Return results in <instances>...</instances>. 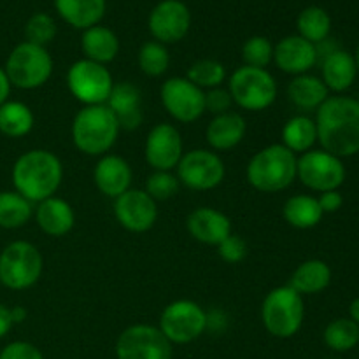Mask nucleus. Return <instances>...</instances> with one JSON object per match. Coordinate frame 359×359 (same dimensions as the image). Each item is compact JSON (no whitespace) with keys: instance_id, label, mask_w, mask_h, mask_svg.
Instances as JSON below:
<instances>
[{"instance_id":"46","label":"nucleus","mask_w":359,"mask_h":359,"mask_svg":"<svg viewBox=\"0 0 359 359\" xmlns=\"http://www.w3.org/2000/svg\"><path fill=\"white\" fill-rule=\"evenodd\" d=\"M28 312L25 307H20V305H16V307L11 309V319H13L14 325H20V323H23L25 319H27Z\"/></svg>"},{"instance_id":"30","label":"nucleus","mask_w":359,"mask_h":359,"mask_svg":"<svg viewBox=\"0 0 359 359\" xmlns=\"http://www.w3.org/2000/svg\"><path fill=\"white\" fill-rule=\"evenodd\" d=\"M34 112L23 102L7 100L0 105V133L9 139L28 135L34 128Z\"/></svg>"},{"instance_id":"12","label":"nucleus","mask_w":359,"mask_h":359,"mask_svg":"<svg viewBox=\"0 0 359 359\" xmlns=\"http://www.w3.org/2000/svg\"><path fill=\"white\" fill-rule=\"evenodd\" d=\"M118 359H172V344L158 326L133 325L116 340Z\"/></svg>"},{"instance_id":"17","label":"nucleus","mask_w":359,"mask_h":359,"mask_svg":"<svg viewBox=\"0 0 359 359\" xmlns=\"http://www.w3.org/2000/svg\"><path fill=\"white\" fill-rule=\"evenodd\" d=\"M182 137L174 125L158 123L147 133L144 156L154 170L170 172L179 165L182 158Z\"/></svg>"},{"instance_id":"27","label":"nucleus","mask_w":359,"mask_h":359,"mask_svg":"<svg viewBox=\"0 0 359 359\" xmlns=\"http://www.w3.org/2000/svg\"><path fill=\"white\" fill-rule=\"evenodd\" d=\"M330 97V90L325 86L321 77L302 74L297 76L287 86V98L300 111H318Z\"/></svg>"},{"instance_id":"21","label":"nucleus","mask_w":359,"mask_h":359,"mask_svg":"<svg viewBox=\"0 0 359 359\" xmlns=\"http://www.w3.org/2000/svg\"><path fill=\"white\" fill-rule=\"evenodd\" d=\"M105 105L116 116L119 128L135 130L142 123V97L132 83L114 84Z\"/></svg>"},{"instance_id":"8","label":"nucleus","mask_w":359,"mask_h":359,"mask_svg":"<svg viewBox=\"0 0 359 359\" xmlns=\"http://www.w3.org/2000/svg\"><path fill=\"white\" fill-rule=\"evenodd\" d=\"M228 91L238 107L258 112L276 102L277 83L266 69L242 65L228 79Z\"/></svg>"},{"instance_id":"4","label":"nucleus","mask_w":359,"mask_h":359,"mask_svg":"<svg viewBox=\"0 0 359 359\" xmlns=\"http://www.w3.org/2000/svg\"><path fill=\"white\" fill-rule=\"evenodd\" d=\"M297 154L283 144L259 149L248 165V181L262 193H279L297 179Z\"/></svg>"},{"instance_id":"48","label":"nucleus","mask_w":359,"mask_h":359,"mask_svg":"<svg viewBox=\"0 0 359 359\" xmlns=\"http://www.w3.org/2000/svg\"><path fill=\"white\" fill-rule=\"evenodd\" d=\"M354 60H356V65H358V72H359V44H358V49H356V55H354Z\"/></svg>"},{"instance_id":"26","label":"nucleus","mask_w":359,"mask_h":359,"mask_svg":"<svg viewBox=\"0 0 359 359\" xmlns=\"http://www.w3.org/2000/svg\"><path fill=\"white\" fill-rule=\"evenodd\" d=\"M81 48H83L86 60L107 65V63H111L118 56L119 39L111 28L95 25V27L88 28V30H83Z\"/></svg>"},{"instance_id":"2","label":"nucleus","mask_w":359,"mask_h":359,"mask_svg":"<svg viewBox=\"0 0 359 359\" xmlns=\"http://www.w3.org/2000/svg\"><path fill=\"white\" fill-rule=\"evenodd\" d=\"M14 191L32 203L55 196L63 179V165L48 149H30L21 154L13 167Z\"/></svg>"},{"instance_id":"20","label":"nucleus","mask_w":359,"mask_h":359,"mask_svg":"<svg viewBox=\"0 0 359 359\" xmlns=\"http://www.w3.org/2000/svg\"><path fill=\"white\" fill-rule=\"evenodd\" d=\"M132 167L125 158L118 154H104L95 165L93 181L102 195L109 198H118L128 191L132 184Z\"/></svg>"},{"instance_id":"11","label":"nucleus","mask_w":359,"mask_h":359,"mask_svg":"<svg viewBox=\"0 0 359 359\" xmlns=\"http://www.w3.org/2000/svg\"><path fill=\"white\" fill-rule=\"evenodd\" d=\"M297 177L312 191H333L346 181V167L325 149H311L297 160Z\"/></svg>"},{"instance_id":"39","label":"nucleus","mask_w":359,"mask_h":359,"mask_svg":"<svg viewBox=\"0 0 359 359\" xmlns=\"http://www.w3.org/2000/svg\"><path fill=\"white\" fill-rule=\"evenodd\" d=\"M179 179L172 172L165 170H154L153 174L147 177L146 189L144 191L154 200V202H163V200H170L172 196L177 195L179 191Z\"/></svg>"},{"instance_id":"24","label":"nucleus","mask_w":359,"mask_h":359,"mask_svg":"<svg viewBox=\"0 0 359 359\" xmlns=\"http://www.w3.org/2000/svg\"><path fill=\"white\" fill-rule=\"evenodd\" d=\"M56 13L65 23L77 30L100 25L107 9V0H55Z\"/></svg>"},{"instance_id":"25","label":"nucleus","mask_w":359,"mask_h":359,"mask_svg":"<svg viewBox=\"0 0 359 359\" xmlns=\"http://www.w3.org/2000/svg\"><path fill=\"white\" fill-rule=\"evenodd\" d=\"M321 74L323 83H325V86L330 91L342 93V91L349 90L354 84V81H356V60H354V56L351 53L337 49V51L328 53V56L323 62Z\"/></svg>"},{"instance_id":"6","label":"nucleus","mask_w":359,"mask_h":359,"mask_svg":"<svg viewBox=\"0 0 359 359\" xmlns=\"http://www.w3.org/2000/svg\"><path fill=\"white\" fill-rule=\"evenodd\" d=\"M44 269L41 251L27 241H14L0 252V284L13 291L28 290L39 283Z\"/></svg>"},{"instance_id":"7","label":"nucleus","mask_w":359,"mask_h":359,"mask_svg":"<svg viewBox=\"0 0 359 359\" xmlns=\"http://www.w3.org/2000/svg\"><path fill=\"white\" fill-rule=\"evenodd\" d=\"M11 86L20 90H35L49 81L53 74V58L42 46L21 42L9 53L4 65Z\"/></svg>"},{"instance_id":"38","label":"nucleus","mask_w":359,"mask_h":359,"mask_svg":"<svg viewBox=\"0 0 359 359\" xmlns=\"http://www.w3.org/2000/svg\"><path fill=\"white\" fill-rule=\"evenodd\" d=\"M242 60L248 67L265 69L270 62H273V44L263 35L249 37L242 46Z\"/></svg>"},{"instance_id":"31","label":"nucleus","mask_w":359,"mask_h":359,"mask_svg":"<svg viewBox=\"0 0 359 359\" xmlns=\"http://www.w3.org/2000/svg\"><path fill=\"white\" fill-rule=\"evenodd\" d=\"M318 142V128L316 121L309 116H293L287 119L283 128V146L291 153H307Z\"/></svg>"},{"instance_id":"1","label":"nucleus","mask_w":359,"mask_h":359,"mask_svg":"<svg viewBox=\"0 0 359 359\" xmlns=\"http://www.w3.org/2000/svg\"><path fill=\"white\" fill-rule=\"evenodd\" d=\"M318 142L326 153L349 158L359 153V100L351 97H328L316 111Z\"/></svg>"},{"instance_id":"28","label":"nucleus","mask_w":359,"mask_h":359,"mask_svg":"<svg viewBox=\"0 0 359 359\" xmlns=\"http://www.w3.org/2000/svg\"><path fill=\"white\" fill-rule=\"evenodd\" d=\"M332 283V269L323 259H307L291 276L287 286L298 294H318Z\"/></svg>"},{"instance_id":"3","label":"nucleus","mask_w":359,"mask_h":359,"mask_svg":"<svg viewBox=\"0 0 359 359\" xmlns=\"http://www.w3.org/2000/svg\"><path fill=\"white\" fill-rule=\"evenodd\" d=\"M119 123L107 105H86L72 121L74 146L88 156H104L119 135Z\"/></svg>"},{"instance_id":"44","label":"nucleus","mask_w":359,"mask_h":359,"mask_svg":"<svg viewBox=\"0 0 359 359\" xmlns=\"http://www.w3.org/2000/svg\"><path fill=\"white\" fill-rule=\"evenodd\" d=\"M13 326L14 323L11 319V309L0 304V339H4L13 330Z\"/></svg>"},{"instance_id":"40","label":"nucleus","mask_w":359,"mask_h":359,"mask_svg":"<svg viewBox=\"0 0 359 359\" xmlns=\"http://www.w3.org/2000/svg\"><path fill=\"white\" fill-rule=\"evenodd\" d=\"M217 255L226 263H241L248 256V244L241 235L231 233L217 245Z\"/></svg>"},{"instance_id":"5","label":"nucleus","mask_w":359,"mask_h":359,"mask_svg":"<svg viewBox=\"0 0 359 359\" xmlns=\"http://www.w3.org/2000/svg\"><path fill=\"white\" fill-rule=\"evenodd\" d=\"M305 319L304 297L293 287L280 286L270 291L262 305V321L276 339H291L300 332Z\"/></svg>"},{"instance_id":"19","label":"nucleus","mask_w":359,"mask_h":359,"mask_svg":"<svg viewBox=\"0 0 359 359\" xmlns=\"http://www.w3.org/2000/svg\"><path fill=\"white\" fill-rule=\"evenodd\" d=\"M186 228L195 241L216 248L233 233L230 217L212 207H198L193 210L186 219Z\"/></svg>"},{"instance_id":"32","label":"nucleus","mask_w":359,"mask_h":359,"mask_svg":"<svg viewBox=\"0 0 359 359\" xmlns=\"http://www.w3.org/2000/svg\"><path fill=\"white\" fill-rule=\"evenodd\" d=\"M34 216V203L18 191H0V228L16 230Z\"/></svg>"},{"instance_id":"15","label":"nucleus","mask_w":359,"mask_h":359,"mask_svg":"<svg viewBox=\"0 0 359 359\" xmlns=\"http://www.w3.org/2000/svg\"><path fill=\"white\" fill-rule=\"evenodd\" d=\"M151 35L161 44H175L188 35L191 13L181 0H161L153 7L147 20Z\"/></svg>"},{"instance_id":"34","label":"nucleus","mask_w":359,"mask_h":359,"mask_svg":"<svg viewBox=\"0 0 359 359\" xmlns=\"http://www.w3.org/2000/svg\"><path fill=\"white\" fill-rule=\"evenodd\" d=\"M325 344L337 353H347L359 344V326L353 319L340 318L325 330Z\"/></svg>"},{"instance_id":"13","label":"nucleus","mask_w":359,"mask_h":359,"mask_svg":"<svg viewBox=\"0 0 359 359\" xmlns=\"http://www.w3.org/2000/svg\"><path fill=\"white\" fill-rule=\"evenodd\" d=\"M175 168L179 182L195 191H209L217 188L226 174L219 154L209 149H193L182 154Z\"/></svg>"},{"instance_id":"33","label":"nucleus","mask_w":359,"mask_h":359,"mask_svg":"<svg viewBox=\"0 0 359 359\" xmlns=\"http://www.w3.org/2000/svg\"><path fill=\"white\" fill-rule=\"evenodd\" d=\"M298 35L312 44H321L332 32V18L323 7L312 6L302 11L297 20Z\"/></svg>"},{"instance_id":"41","label":"nucleus","mask_w":359,"mask_h":359,"mask_svg":"<svg viewBox=\"0 0 359 359\" xmlns=\"http://www.w3.org/2000/svg\"><path fill=\"white\" fill-rule=\"evenodd\" d=\"M0 359H44V356L34 344L18 340V342L7 344L0 351Z\"/></svg>"},{"instance_id":"35","label":"nucleus","mask_w":359,"mask_h":359,"mask_svg":"<svg viewBox=\"0 0 359 359\" xmlns=\"http://www.w3.org/2000/svg\"><path fill=\"white\" fill-rule=\"evenodd\" d=\"M226 77V69L217 60H198L188 69L186 79L191 81L200 90L209 91L219 88Z\"/></svg>"},{"instance_id":"45","label":"nucleus","mask_w":359,"mask_h":359,"mask_svg":"<svg viewBox=\"0 0 359 359\" xmlns=\"http://www.w3.org/2000/svg\"><path fill=\"white\" fill-rule=\"evenodd\" d=\"M11 81L9 77H7L6 70H4V67H0V105L4 104V102L9 100V95H11Z\"/></svg>"},{"instance_id":"18","label":"nucleus","mask_w":359,"mask_h":359,"mask_svg":"<svg viewBox=\"0 0 359 359\" xmlns=\"http://www.w3.org/2000/svg\"><path fill=\"white\" fill-rule=\"evenodd\" d=\"M318 48L300 35H287L273 46V62L284 74L302 76L318 63Z\"/></svg>"},{"instance_id":"23","label":"nucleus","mask_w":359,"mask_h":359,"mask_svg":"<svg viewBox=\"0 0 359 359\" xmlns=\"http://www.w3.org/2000/svg\"><path fill=\"white\" fill-rule=\"evenodd\" d=\"M248 132V123L238 112H224L214 116L207 126V142L216 151H230L244 140Z\"/></svg>"},{"instance_id":"10","label":"nucleus","mask_w":359,"mask_h":359,"mask_svg":"<svg viewBox=\"0 0 359 359\" xmlns=\"http://www.w3.org/2000/svg\"><path fill=\"white\" fill-rule=\"evenodd\" d=\"M158 328L170 344L186 346L203 335L207 330V312L196 302L175 300L163 309Z\"/></svg>"},{"instance_id":"16","label":"nucleus","mask_w":359,"mask_h":359,"mask_svg":"<svg viewBox=\"0 0 359 359\" xmlns=\"http://www.w3.org/2000/svg\"><path fill=\"white\" fill-rule=\"evenodd\" d=\"M114 216L125 230L132 233H146L156 223L158 207L144 189L130 188L114 198Z\"/></svg>"},{"instance_id":"37","label":"nucleus","mask_w":359,"mask_h":359,"mask_svg":"<svg viewBox=\"0 0 359 359\" xmlns=\"http://www.w3.org/2000/svg\"><path fill=\"white\" fill-rule=\"evenodd\" d=\"M25 37L27 42L35 46H46L53 42L56 37V23L48 13H35L28 18L27 25H25Z\"/></svg>"},{"instance_id":"22","label":"nucleus","mask_w":359,"mask_h":359,"mask_svg":"<svg viewBox=\"0 0 359 359\" xmlns=\"http://www.w3.org/2000/svg\"><path fill=\"white\" fill-rule=\"evenodd\" d=\"M35 223L49 237H63L69 233L76 223V214L72 205L67 200L51 196L39 202L37 209L34 210Z\"/></svg>"},{"instance_id":"36","label":"nucleus","mask_w":359,"mask_h":359,"mask_svg":"<svg viewBox=\"0 0 359 359\" xmlns=\"http://www.w3.org/2000/svg\"><path fill=\"white\" fill-rule=\"evenodd\" d=\"M170 65V55L167 46L161 42L149 41L139 49V67L146 76L160 77L163 76Z\"/></svg>"},{"instance_id":"14","label":"nucleus","mask_w":359,"mask_h":359,"mask_svg":"<svg viewBox=\"0 0 359 359\" xmlns=\"http://www.w3.org/2000/svg\"><path fill=\"white\" fill-rule=\"evenodd\" d=\"M161 104L179 123H193L205 112V91L186 77H170L161 84Z\"/></svg>"},{"instance_id":"9","label":"nucleus","mask_w":359,"mask_h":359,"mask_svg":"<svg viewBox=\"0 0 359 359\" xmlns=\"http://www.w3.org/2000/svg\"><path fill=\"white\" fill-rule=\"evenodd\" d=\"M67 86L77 102L86 105H104L109 100L114 81L102 63L91 60H77L67 72Z\"/></svg>"},{"instance_id":"29","label":"nucleus","mask_w":359,"mask_h":359,"mask_svg":"<svg viewBox=\"0 0 359 359\" xmlns=\"http://www.w3.org/2000/svg\"><path fill=\"white\" fill-rule=\"evenodd\" d=\"M283 216L287 224L298 230H311L318 226L323 219V210L318 198L311 195H294L286 200L283 207Z\"/></svg>"},{"instance_id":"43","label":"nucleus","mask_w":359,"mask_h":359,"mask_svg":"<svg viewBox=\"0 0 359 359\" xmlns=\"http://www.w3.org/2000/svg\"><path fill=\"white\" fill-rule=\"evenodd\" d=\"M319 205H321L323 214H333L344 205V196L340 195L339 189H333V191H325L319 195L318 198Z\"/></svg>"},{"instance_id":"47","label":"nucleus","mask_w":359,"mask_h":359,"mask_svg":"<svg viewBox=\"0 0 359 359\" xmlns=\"http://www.w3.org/2000/svg\"><path fill=\"white\" fill-rule=\"evenodd\" d=\"M349 319H353L354 323L359 326V298L351 302L349 305Z\"/></svg>"},{"instance_id":"42","label":"nucleus","mask_w":359,"mask_h":359,"mask_svg":"<svg viewBox=\"0 0 359 359\" xmlns=\"http://www.w3.org/2000/svg\"><path fill=\"white\" fill-rule=\"evenodd\" d=\"M231 104V95L228 90H223V88H214V90H209L205 93V111L212 112L214 116L224 114V112H230Z\"/></svg>"}]
</instances>
